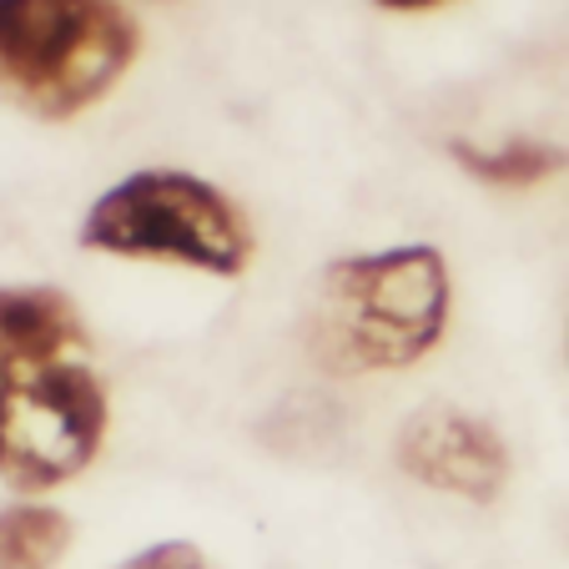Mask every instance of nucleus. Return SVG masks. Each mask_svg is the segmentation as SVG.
<instances>
[{
  "label": "nucleus",
  "instance_id": "obj_10",
  "mask_svg": "<svg viewBox=\"0 0 569 569\" xmlns=\"http://www.w3.org/2000/svg\"><path fill=\"white\" fill-rule=\"evenodd\" d=\"M161 6H167V0H161Z\"/></svg>",
  "mask_w": 569,
  "mask_h": 569
},
{
  "label": "nucleus",
  "instance_id": "obj_2",
  "mask_svg": "<svg viewBox=\"0 0 569 569\" xmlns=\"http://www.w3.org/2000/svg\"><path fill=\"white\" fill-rule=\"evenodd\" d=\"M449 262L429 242L338 258L312 282L302 348L333 378L413 368L449 333Z\"/></svg>",
  "mask_w": 569,
  "mask_h": 569
},
{
  "label": "nucleus",
  "instance_id": "obj_5",
  "mask_svg": "<svg viewBox=\"0 0 569 569\" xmlns=\"http://www.w3.org/2000/svg\"><path fill=\"white\" fill-rule=\"evenodd\" d=\"M393 459L423 489L459 495L469 505H489L509 483V449L499 429L453 403H429L409 413V423L393 439Z\"/></svg>",
  "mask_w": 569,
  "mask_h": 569
},
{
  "label": "nucleus",
  "instance_id": "obj_3",
  "mask_svg": "<svg viewBox=\"0 0 569 569\" xmlns=\"http://www.w3.org/2000/svg\"><path fill=\"white\" fill-rule=\"evenodd\" d=\"M121 0H0V97L41 121L97 107L137 61Z\"/></svg>",
  "mask_w": 569,
  "mask_h": 569
},
{
  "label": "nucleus",
  "instance_id": "obj_1",
  "mask_svg": "<svg viewBox=\"0 0 569 569\" xmlns=\"http://www.w3.org/2000/svg\"><path fill=\"white\" fill-rule=\"evenodd\" d=\"M107 439V383L87 318L61 288L0 282V479L46 495Z\"/></svg>",
  "mask_w": 569,
  "mask_h": 569
},
{
  "label": "nucleus",
  "instance_id": "obj_8",
  "mask_svg": "<svg viewBox=\"0 0 569 569\" xmlns=\"http://www.w3.org/2000/svg\"><path fill=\"white\" fill-rule=\"evenodd\" d=\"M117 569H207V555L197 545H187V539H167V545H151L141 555H131Z\"/></svg>",
  "mask_w": 569,
  "mask_h": 569
},
{
  "label": "nucleus",
  "instance_id": "obj_9",
  "mask_svg": "<svg viewBox=\"0 0 569 569\" xmlns=\"http://www.w3.org/2000/svg\"><path fill=\"white\" fill-rule=\"evenodd\" d=\"M388 11H433V6H449V0H378Z\"/></svg>",
  "mask_w": 569,
  "mask_h": 569
},
{
  "label": "nucleus",
  "instance_id": "obj_6",
  "mask_svg": "<svg viewBox=\"0 0 569 569\" xmlns=\"http://www.w3.org/2000/svg\"><path fill=\"white\" fill-rule=\"evenodd\" d=\"M449 157L459 161L469 177L495 187H535L545 177H555L559 167L569 161V151L549 147V141L535 137H515L505 147H473V141H449Z\"/></svg>",
  "mask_w": 569,
  "mask_h": 569
},
{
  "label": "nucleus",
  "instance_id": "obj_4",
  "mask_svg": "<svg viewBox=\"0 0 569 569\" xmlns=\"http://www.w3.org/2000/svg\"><path fill=\"white\" fill-rule=\"evenodd\" d=\"M81 248L141 262H182L212 278H242L252 227L222 187L192 172H131L91 202Z\"/></svg>",
  "mask_w": 569,
  "mask_h": 569
},
{
  "label": "nucleus",
  "instance_id": "obj_7",
  "mask_svg": "<svg viewBox=\"0 0 569 569\" xmlns=\"http://www.w3.org/2000/svg\"><path fill=\"white\" fill-rule=\"evenodd\" d=\"M71 549V519L51 505L0 509V569H56Z\"/></svg>",
  "mask_w": 569,
  "mask_h": 569
}]
</instances>
